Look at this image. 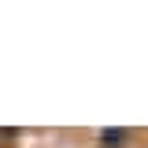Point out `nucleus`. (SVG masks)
<instances>
[{
  "label": "nucleus",
  "instance_id": "f257e3e1",
  "mask_svg": "<svg viewBox=\"0 0 148 148\" xmlns=\"http://www.w3.org/2000/svg\"><path fill=\"white\" fill-rule=\"evenodd\" d=\"M130 137V130H122V126H111V130H100V145L104 148H119L122 141Z\"/></svg>",
  "mask_w": 148,
  "mask_h": 148
}]
</instances>
